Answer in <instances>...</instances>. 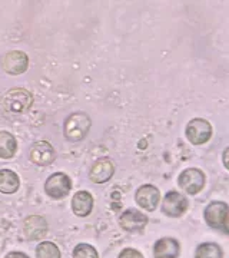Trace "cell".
Wrapping results in <instances>:
<instances>
[{"mask_svg":"<svg viewBox=\"0 0 229 258\" xmlns=\"http://www.w3.org/2000/svg\"><path fill=\"white\" fill-rule=\"evenodd\" d=\"M47 232V222L40 215H30L23 221V234L30 241L42 240Z\"/></svg>","mask_w":229,"mask_h":258,"instance_id":"7c38bea8","label":"cell"},{"mask_svg":"<svg viewBox=\"0 0 229 258\" xmlns=\"http://www.w3.org/2000/svg\"><path fill=\"white\" fill-rule=\"evenodd\" d=\"M30 161L39 166L50 165L56 158L55 148L50 145V142L47 141H39L36 144H33L29 152Z\"/></svg>","mask_w":229,"mask_h":258,"instance_id":"ba28073f","label":"cell"},{"mask_svg":"<svg viewBox=\"0 0 229 258\" xmlns=\"http://www.w3.org/2000/svg\"><path fill=\"white\" fill-rule=\"evenodd\" d=\"M20 186V179L16 172L10 169H0V192L15 194Z\"/></svg>","mask_w":229,"mask_h":258,"instance_id":"2e32d148","label":"cell"},{"mask_svg":"<svg viewBox=\"0 0 229 258\" xmlns=\"http://www.w3.org/2000/svg\"><path fill=\"white\" fill-rule=\"evenodd\" d=\"M73 258H99V255L91 244H79L73 249Z\"/></svg>","mask_w":229,"mask_h":258,"instance_id":"ffe728a7","label":"cell"},{"mask_svg":"<svg viewBox=\"0 0 229 258\" xmlns=\"http://www.w3.org/2000/svg\"><path fill=\"white\" fill-rule=\"evenodd\" d=\"M92 126V120L85 112H74L64 120V138L69 142H79L86 138Z\"/></svg>","mask_w":229,"mask_h":258,"instance_id":"6da1fadb","label":"cell"},{"mask_svg":"<svg viewBox=\"0 0 229 258\" xmlns=\"http://www.w3.org/2000/svg\"><path fill=\"white\" fill-rule=\"evenodd\" d=\"M186 138L193 145H202L208 142L212 137V126L206 119L202 118H193L188 122L185 129Z\"/></svg>","mask_w":229,"mask_h":258,"instance_id":"277c9868","label":"cell"},{"mask_svg":"<svg viewBox=\"0 0 229 258\" xmlns=\"http://www.w3.org/2000/svg\"><path fill=\"white\" fill-rule=\"evenodd\" d=\"M72 189V181L64 172H55L46 179L45 192L55 200L64 198Z\"/></svg>","mask_w":229,"mask_h":258,"instance_id":"5b68a950","label":"cell"},{"mask_svg":"<svg viewBox=\"0 0 229 258\" xmlns=\"http://www.w3.org/2000/svg\"><path fill=\"white\" fill-rule=\"evenodd\" d=\"M29 57L22 50H12L2 57V69L9 75H20L28 71Z\"/></svg>","mask_w":229,"mask_h":258,"instance_id":"52a82bcc","label":"cell"},{"mask_svg":"<svg viewBox=\"0 0 229 258\" xmlns=\"http://www.w3.org/2000/svg\"><path fill=\"white\" fill-rule=\"evenodd\" d=\"M36 258H62L60 249L50 241H43L36 248Z\"/></svg>","mask_w":229,"mask_h":258,"instance_id":"d6986e66","label":"cell"},{"mask_svg":"<svg viewBox=\"0 0 229 258\" xmlns=\"http://www.w3.org/2000/svg\"><path fill=\"white\" fill-rule=\"evenodd\" d=\"M223 252L218 244L215 242H203L198 245L195 251V258H222Z\"/></svg>","mask_w":229,"mask_h":258,"instance_id":"ac0fdd59","label":"cell"},{"mask_svg":"<svg viewBox=\"0 0 229 258\" xmlns=\"http://www.w3.org/2000/svg\"><path fill=\"white\" fill-rule=\"evenodd\" d=\"M118 258H143V255H142V252H139L137 249L125 248L120 251L119 257Z\"/></svg>","mask_w":229,"mask_h":258,"instance_id":"44dd1931","label":"cell"},{"mask_svg":"<svg viewBox=\"0 0 229 258\" xmlns=\"http://www.w3.org/2000/svg\"><path fill=\"white\" fill-rule=\"evenodd\" d=\"M33 103V96L28 89L23 88H15L10 89L9 92L5 93L2 99V106L9 112H16L22 113L26 112Z\"/></svg>","mask_w":229,"mask_h":258,"instance_id":"7a4b0ae2","label":"cell"},{"mask_svg":"<svg viewBox=\"0 0 229 258\" xmlns=\"http://www.w3.org/2000/svg\"><path fill=\"white\" fill-rule=\"evenodd\" d=\"M228 152H229V149L226 148V149L223 151V165H225V168H228V162H226V157H228Z\"/></svg>","mask_w":229,"mask_h":258,"instance_id":"603a6c76","label":"cell"},{"mask_svg":"<svg viewBox=\"0 0 229 258\" xmlns=\"http://www.w3.org/2000/svg\"><path fill=\"white\" fill-rule=\"evenodd\" d=\"M181 254V245L175 238H161L155 242L154 255L155 258H178Z\"/></svg>","mask_w":229,"mask_h":258,"instance_id":"5bb4252c","label":"cell"},{"mask_svg":"<svg viewBox=\"0 0 229 258\" xmlns=\"http://www.w3.org/2000/svg\"><path fill=\"white\" fill-rule=\"evenodd\" d=\"M93 210V197L88 191H78L72 198V211L78 217H88Z\"/></svg>","mask_w":229,"mask_h":258,"instance_id":"9a60e30c","label":"cell"},{"mask_svg":"<svg viewBox=\"0 0 229 258\" xmlns=\"http://www.w3.org/2000/svg\"><path fill=\"white\" fill-rule=\"evenodd\" d=\"M16 151H18L16 138L8 131H0V158L2 159L13 158Z\"/></svg>","mask_w":229,"mask_h":258,"instance_id":"e0dca14e","label":"cell"},{"mask_svg":"<svg viewBox=\"0 0 229 258\" xmlns=\"http://www.w3.org/2000/svg\"><path fill=\"white\" fill-rule=\"evenodd\" d=\"M205 174L198 168H188L185 169L182 174L179 175L178 184L182 188L185 192L195 195V194L201 192L205 186Z\"/></svg>","mask_w":229,"mask_h":258,"instance_id":"8992f818","label":"cell"},{"mask_svg":"<svg viewBox=\"0 0 229 258\" xmlns=\"http://www.w3.org/2000/svg\"><path fill=\"white\" fill-rule=\"evenodd\" d=\"M135 200H136L139 207H142L146 211L152 212L155 211L159 203H161V192L154 185H142V186L137 188Z\"/></svg>","mask_w":229,"mask_h":258,"instance_id":"9c48e42d","label":"cell"},{"mask_svg":"<svg viewBox=\"0 0 229 258\" xmlns=\"http://www.w3.org/2000/svg\"><path fill=\"white\" fill-rule=\"evenodd\" d=\"M228 204L213 201L205 210L206 224L212 228L223 230L225 232H228Z\"/></svg>","mask_w":229,"mask_h":258,"instance_id":"3957f363","label":"cell"},{"mask_svg":"<svg viewBox=\"0 0 229 258\" xmlns=\"http://www.w3.org/2000/svg\"><path fill=\"white\" fill-rule=\"evenodd\" d=\"M6 258H29L26 254H23V252H19V251H13V252H9Z\"/></svg>","mask_w":229,"mask_h":258,"instance_id":"7402d4cb","label":"cell"},{"mask_svg":"<svg viewBox=\"0 0 229 258\" xmlns=\"http://www.w3.org/2000/svg\"><path fill=\"white\" fill-rule=\"evenodd\" d=\"M147 215L137 210H126L120 215L119 225L120 228L126 232H139L142 231L147 224Z\"/></svg>","mask_w":229,"mask_h":258,"instance_id":"8fae6325","label":"cell"},{"mask_svg":"<svg viewBox=\"0 0 229 258\" xmlns=\"http://www.w3.org/2000/svg\"><path fill=\"white\" fill-rule=\"evenodd\" d=\"M115 174V165L108 158H101L98 159L91 168L89 178L95 184H103L108 182L110 178Z\"/></svg>","mask_w":229,"mask_h":258,"instance_id":"4fadbf2b","label":"cell"},{"mask_svg":"<svg viewBox=\"0 0 229 258\" xmlns=\"http://www.w3.org/2000/svg\"><path fill=\"white\" fill-rule=\"evenodd\" d=\"M188 210V200L182 194L169 191L162 203V212L168 217H181Z\"/></svg>","mask_w":229,"mask_h":258,"instance_id":"30bf717a","label":"cell"}]
</instances>
